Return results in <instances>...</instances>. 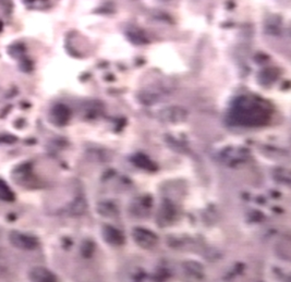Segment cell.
Wrapping results in <instances>:
<instances>
[{
  "label": "cell",
  "mask_w": 291,
  "mask_h": 282,
  "mask_svg": "<svg viewBox=\"0 0 291 282\" xmlns=\"http://www.w3.org/2000/svg\"><path fill=\"white\" fill-rule=\"evenodd\" d=\"M71 111L68 106L64 105V103H56L50 109L49 112V119L51 123H54L58 126L66 125L68 121L70 120Z\"/></svg>",
  "instance_id": "obj_5"
},
{
  "label": "cell",
  "mask_w": 291,
  "mask_h": 282,
  "mask_svg": "<svg viewBox=\"0 0 291 282\" xmlns=\"http://www.w3.org/2000/svg\"><path fill=\"white\" fill-rule=\"evenodd\" d=\"M8 55L18 61L19 68L22 72L28 73L33 71V62L31 59L27 58L26 56V46L21 43L16 42L11 44L8 47Z\"/></svg>",
  "instance_id": "obj_4"
},
{
  "label": "cell",
  "mask_w": 291,
  "mask_h": 282,
  "mask_svg": "<svg viewBox=\"0 0 291 282\" xmlns=\"http://www.w3.org/2000/svg\"><path fill=\"white\" fill-rule=\"evenodd\" d=\"M2 30H3V22L0 20V33L2 32Z\"/></svg>",
  "instance_id": "obj_11"
},
{
  "label": "cell",
  "mask_w": 291,
  "mask_h": 282,
  "mask_svg": "<svg viewBox=\"0 0 291 282\" xmlns=\"http://www.w3.org/2000/svg\"><path fill=\"white\" fill-rule=\"evenodd\" d=\"M28 278L31 281L35 282H53L56 281V276L45 267H35L31 269L28 274Z\"/></svg>",
  "instance_id": "obj_6"
},
{
  "label": "cell",
  "mask_w": 291,
  "mask_h": 282,
  "mask_svg": "<svg viewBox=\"0 0 291 282\" xmlns=\"http://www.w3.org/2000/svg\"><path fill=\"white\" fill-rule=\"evenodd\" d=\"M3 96H4V94L2 93V90H1V89H0V100H1V99H2V97H3Z\"/></svg>",
  "instance_id": "obj_12"
},
{
  "label": "cell",
  "mask_w": 291,
  "mask_h": 282,
  "mask_svg": "<svg viewBox=\"0 0 291 282\" xmlns=\"http://www.w3.org/2000/svg\"><path fill=\"white\" fill-rule=\"evenodd\" d=\"M231 116L239 124L258 125L265 122L268 113L265 107L244 96L233 103Z\"/></svg>",
  "instance_id": "obj_1"
},
{
  "label": "cell",
  "mask_w": 291,
  "mask_h": 282,
  "mask_svg": "<svg viewBox=\"0 0 291 282\" xmlns=\"http://www.w3.org/2000/svg\"><path fill=\"white\" fill-rule=\"evenodd\" d=\"M9 242L15 249L22 251H34L39 245L38 239L36 237L28 233L16 231V230H13L9 233Z\"/></svg>",
  "instance_id": "obj_3"
},
{
  "label": "cell",
  "mask_w": 291,
  "mask_h": 282,
  "mask_svg": "<svg viewBox=\"0 0 291 282\" xmlns=\"http://www.w3.org/2000/svg\"><path fill=\"white\" fill-rule=\"evenodd\" d=\"M0 10L4 15H10L13 10L12 0H0Z\"/></svg>",
  "instance_id": "obj_9"
},
{
  "label": "cell",
  "mask_w": 291,
  "mask_h": 282,
  "mask_svg": "<svg viewBox=\"0 0 291 282\" xmlns=\"http://www.w3.org/2000/svg\"><path fill=\"white\" fill-rule=\"evenodd\" d=\"M11 178L18 186L26 188H30L35 184L34 183L35 176H34L33 166L31 163H22L16 165L13 170L11 171Z\"/></svg>",
  "instance_id": "obj_2"
},
{
  "label": "cell",
  "mask_w": 291,
  "mask_h": 282,
  "mask_svg": "<svg viewBox=\"0 0 291 282\" xmlns=\"http://www.w3.org/2000/svg\"><path fill=\"white\" fill-rule=\"evenodd\" d=\"M22 2L31 9H43L47 5V0H22Z\"/></svg>",
  "instance_id": "obj_8"
},
{
  "label": "cell",
  "mask_w": 291,
  "mask_h": 282,
  "mask_svg": "<svg viewBox=\"0 0 291 282\" xmlns=\"http://www.w3.org/2000/svg\"><path fill=\"white\" fill-rule=\"evenodd\" d=\"M18 142V137L12 135V134H0V144H14Z\"/></svg>",
  "instance_id": "obj_10"
},
{
  "label": "cell",
  "mask_w": 291,
  "mask_h": 282,
  "mask_svg": "<svg viewBox=\"0 0 291 282\" xmlns=\"http://www.w3.org/2000/svg\"><path fill=\"white\" fill-rule=\"evenodd\" d=\"M0 200L5 203H13L15 200V193L2 178H0Z\"/></svg>",
  "instance_id": "obj_7"
}]
</instances>
